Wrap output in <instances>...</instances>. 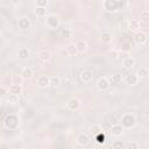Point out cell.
Returning a JSON list of instances; mask_svg holds the SVG:
<instances>
[{
	"instance_id": "cell-1",
	"label": "cell",
	"mask_w": 149,
	"mask_h": 149,
	"mask_svg": "<svg viewBox=\"0 0 149 149\" xmlns=\"http://www.w3.org/2000/svg\"><path fill=\"white\" fill-rule=\"evenodd\" d=\"M123 128H133V127H135V125H136V119H135V116L133 115V114H130V113H126V114H123L122 115V118H121V123H120Z\"/></svg>"
},
{
	"instance_id": "cell-2",
	"label": "cell",
	"mask_w": 149,
	"mask_h": 149,
	"mask_svg": "<svg viewBox=\"0 0 149 149\" xmlns=\"http://www.w3.org/2000/svg\"><path fill=\"white\" fill-rule=\"evenodd\" d=\"M17 123H19V119L16 115H7L5 121H3V125L7 129H14L17 127Z\"/></svg>"
},
{
	"instance_id": "cell-3",
	"label": "cell",
	"mask_w": 149,
	"mask_h": 149,
	"mask_svg": "<svg viewBox=\"0 0 149 149\" xmlns=\"http://www.w3.org/2000/svg\"><path fill=\"white\" fill-rule=\"evenodd\" d=\"M45 24H47V27L50 28V29H56V28H58V26H59V19H58V16L55 15V14L48 15L47 19H45Z\"/></svg>"
},
{
	"instance_id": "cell-4",
	"label": "cell",
	"mask_w": 149,
	"mask_h": 149,
	"mask_svg": "<svg viewBox=\"0 0 149 149\" xmlns=\"http://www.w3.org/2000/svg\"><path fill=\"white\" fill-rule=\"evenodd\" d=\"M102 6L107 12H115L119 8V2L115 0H105L102 2Z\"/></svg>"
},
{
	"instance_id": "cell-5",
	"label": "cell",
	"mask_w": 149,
	"mask_h": 149,
	"mask_svg": "<svg viewBox=\"0 0 149 149\" xmlns=\"http://www.w3.org/2000/svg\"><path fill=\"white\" fill-rule=\"evenodd\" d=\"M134 41H135L136 44L143 45V44L147 43V41H148V36H147V34H146L144 31L139 30V31H136V34L134 35Z\"/></svg>"
},
{
	"instance_id": "cell-6",
	"label": "cell",
	"mask_w": 149,
	"mask_h": 149,
	"mask_svg": "<svg viewBox=\"0 0 149 149\" xmlns=\"http://www.w3.org/2000/svg\"><path fill=\"white\" fill-rule=\"evenodd\" d=\"M111 86V81L106 77H100L97 80V87L99 91H107Z\"/></svg>"
},
{
	"instance_id": "cell-7",
	"label": "cell",
	"mask_w": 149,
	"mask_h": 149,
	"mask_svg": "<svg viewBox=\"0 0 149 149\" xmlns=\"http://www.w3.org/2000/svg\"><path fill=\"white\" fill-rule=\"evenodd\" d=\"M36 84H37V86L44 88V87L49 86V84H50V77L49 76H45V74H42V76H40L37 78Z\"/></svg>"
},
{
	"instance_id": "cell-8",
	"label": "cell",
	"mask_w": 149,
	"mask_h": 149,
	"mask_svg": "<svg viewBox=\"0 0 149 149\" xmlns=\"http://www.w3.org/2000/svg\"><path fill=\"white\" fill-rule=\"evenodd\" d=\"M93 77H94V74H93V72L90 71V70H84V71L80 72V79H81V81H84V83H90V81H92V80H93Z\"/></svg>"
},
{
	"instance_id": "cell-9",
	"label": "cell",
	"mask_w": 149,
	"mask_h": 149,
	"mask_svg": "<svg viewBox=\"0 0 149 149\" xmlns=\"http://www.w3.org/2000/svg\"><path fill=\"white\" fill-rule=\"evenodd\" d=\"M66 107L70 109V111H76L80 107V101L77 99V98H71L68 100L66 102Z\"/></svg>"
},
{
	"instance_id": "cell-10",
	"label": "cell",
	"mask_w": 149,
	"mask_h": 149,
	"mask_svg": "<svg viewBox=\"0 0 149 149\" xmlns=\"http://www.w3.org/2000/svg\"><path fill=\"white\" fill-rule=\"evenodd\" d=\"M20 76H21L22 79H31L33 76H34V70L30 66H26V68L22 69Z\"/></svg>"
},
{
	"instance_id": "cell-11",
	"label": "cell",
	"mask_w": 149,
	"mask_h": 149,
	"mask_svg": "<svg viewBox=\"0 0 149 149\" xmlns=\"http://www.w3.org/2000/svg\"><path fill=\"white\" fill-rule=\"evenodd\" d=\"M88 142H90V137H88V135H87L86 133H80V134L77 136V143H78L79 146H81V147L87 146Z\"/></svg>"
},
{
	"instance_id": "cell-12",
	"label": "cell",
	"mask_w": 149,
	"mask_h": 149,
	"mask_svg": "<svg viewBox=\"0 0 149 149\" xmlns=\"http://www.w3.org/2000/svg\"><path fill=\"white\" fill-rule=\"evenodd\" d=\"M30 24H31L30 20H29L28 17H26V16L20 17L19 21H17V26H19V28H21V29H28V28L30 27Z\"/></svg>"
},
{
	"instance_id": "cell-13",
	"label": "cell",
	"mask_w": 149,
	"mask_h": 149,
	"mask_svg": "<svg viewBox=\"0 0 149 149\" xmlns=\"http://www.w3.org/2000/svg\"><path fill=\"white\" fill-rule=\"evenodd\" d=\"M125 81H126V84H128V85H136L137 81H139V78H137L136 73H128V74L125 77Z\"/></svg>"
},
{
	"instance_id": "cell-14",
	"label": "cell",
	"mask_w": 149,
	"mask_h": 149,
	"mask_svg": "<svg viewBox=\"0 0 149 149\" xmlns=\"http://www.w3.org/2000/svg\"><path fill=\"white\" fill-rule=\"evenodd\" d=\"M122 65H123L125 69H132L135 65V59L133 57L128 56V57H126V58L122 59Z\"/></svg>"
},
{
	"instance_id": "cell-15",
	"label": "cell",
	"mask_w": 149,
	"mask_h": 149,
	"mask_svg": "<svg viewBox=\"0 0 149 149\" xmlns=\"http://www.w3.org/2000/svg\"><path fill=\"white\" fill-rule=\"evenodd\" d=\"M123 129H125V128H123L120 123H115V125H113V126H112L111 133H112V135H114V136H120V135L122 134Z\"/></svg>"
},
{
	"instance_id": "cell-16",
	"label": "cell",
	"mask_w": 149,
	"mask_h": 149,
	"mask_svg": "<svg viewBox=\"0 0 149 149\" xmlns=\"http://www.w3.org/2000/svg\"><path fill=\"white\" fill-rule=\"evenodd\" d=\"M148 74H149V70H148L147 66H141L137 70V73H136V76H137L139 79H144V78L148 77Z\"/></svg>"
},
{
	"instance_id": "cell-17",
	"label": "cell",
	"mask_w": 149,
	"mask_h": 149,
	"mask_svg": "<svg viewBox=\"0 0 149 149\" xmlns=\"http://www.w3.org/2000/svg\"><path fill=\"white\" fill-rule=\"evenodd\" d=\"M38 58H40V61H41V62L47 63V62H49V61H50L51 55H50V52H49L48 50H42V51L38 54Z\"/></svg>"
},
{
	"instance_id": "cell-18",
	"label": "cell",
	"mask_w": 149,
	"mask_h": 149,
	"mask_svg": "<svg viewBox=\"0 0 149 149\" xmlns=\"http://www.w3.org/2000/svg\"><path fill=\"white\" fill-rule=\"evenodd\" d=\"M76 48H77V51L78 52H84L86 49H87V43L84 41V40H79L74 43Z\"/></svg>"
},
{
	"instance_id": "cell-19",
	"label": "cell",
	"mask_w": 149,
	"mask_h": 149,
	"mask_svg": "<svg viewBox=\"0 0 149 149\" xmlns=\"http://www.w3.org/2000/svg\"><path fill=\"white\" fill-rule=\"evenodd\" d=\"M61 83H62L61 77L57 76V74H55V76H51L50 77V84H49V86H51V87H58L61 85Z\"/></svg>"
},
{
	"instance_id": "cell-20",
	"label": "cell",
	"mask_w": 149,
	"mask_h": 149,
	"mask_svg": "<svg viewBox=\"0 0 149 149\" xmlns=\"http://www.w3.org/2000/svg\"><path fill=\"white\" fill-rule=\"evenodd\" d=\"M21 92H22V86H21V85L10 84V86H9V94H15V95H19Z\"/></svg>"
},
{
	"instance_id": "cell-21",
	"label": "cell",
	"mask_w": 149,
	"mask_h": 149,
	"mask_svg": "<svg viewBox=\"0 0 149 149\" xmlns=\"http://www.w3.org/2000/svg\"><path fill=\"white\" fill-rule=\"evenodd\" d=\"M128 29L134 30V31H139V29H140V22L137 20H128Z\"/></svg>"
},
{
	"instance_id": "cell-22",
	"label": "cell",
	"mask_w": 149,
	"mask_h": 149,
	"mask_svg": "<svg viewBox=\"0 0 149 149\" xmlns=\"http://www.w3.org/2000/svg\"><path fill=\"white\" fill-rule=\"evenodd\" d=\"M66 52H68L69 56H76V55L78 54L74 43H69V44L66 45Z\"/></svg>"
},
{
	"instance_id": "cell-23",
	"label": "cell",
	"mask_w": 149,
	"mask_h": 149,
	"mask_svg": "<svg viewBox=\"0 0 149 149\" xmlns=\"http://www.w3.org/2000/svg\"><path fill=\"white\" fill-rule=\"evenodd\" d=\"M112 148L113 149H123L125 148V142L122 140H120V139L114 140L112 142Z\"/></svg>"
},
{
	"instance_id": "cell-24",
	"label": "cell",
	"mask_w": 149,
	"mask_h": 149,
	"mask_svg": "<svg viewBox=\"0 0 149 149\" xmlns=\"http://www.w3.org/2000/svg\"><path fill=\"white\" fill-rule=\"evenodd\" d=\"M35 15H37L38 17H44V16H47V8H45V7H36V9H35Z\"/></svg>"
},
{
	"instance_id": "cell-25",
	"label": "cell",
	"mask_w": 149,
	"mask_h": 149,
	"mask_svg": "<svg viewBox=\"0 0 149 149\" xmlns=\"http://www.w3.org/2000/svg\"><path fill=\"white\" fill-rule=\"evenodd\" d=\"M100 38H101V41L104 42V43H109L111 41H112V34L111 33H108V31H104L102 34H101V36H100Z\"/></svg>"
},
{
	"instance_id": "cell-26",
	"label": "cell",
	"mask_w": 149,
	"mask_h": 149,
	"mask_svg": "<svg viewBox=\"0 0 149 149\" xmlns=\"http://www.w3.org/2000/svg\"><path fill=\"white\" fill-rule=\"evenodd\" d=\"M122 74L121 73H113L112 77H111V81L113 84H120L122 81Z\"/></svg>"
},
{
	"instance_id": "cell-27",
	"label": "cell",
	"mask_w": 149,
	"mask_h": 149,
	"mask_svg": "<svg viewBox=\"0 0 149 149\" xmlns=\"http://www.w3.org/2000/svg\"><path fill=\"white\" fill-rule=\"evenodd\" d=\"M29 56V50L27 48H21L19 50V58L20 59H27Z\"/></svg>"
},
{
	"instance_id": "cell-28",
	"label": "cell",
	"mask_w": 149,
	"mask_h": 149,
	"mask_svg": "<svg viewBox=\"0 0 149 149\" xmlns=\"http://www.w3.org/2000/svg\"><path fill=\"white\" fill-rule=\"evenodd\" d=\"M90 130H91V133H92V134H93V136H94L95 134H98V133H101V132H102V128H101V126H100V125H98V123H94L93 126H91Z\"/></svg>"
},
{
	"instance_id": "cell-29",
	"label": "cell",
	"mask_w": 149,
	"mask_h": 149,
	"mask_svg": "<svg viewBox=\"0 0 149 149\" xmlns=\"http://www.w3.org/2000/svg\"><path fill=\"white\" fill-rule=\"evenodd\" d=\"M140 19L142 22H148L149 21V10H142L140 13Z\"/></svg>"
},
{
	"instance_id": "cell-30",
	"label": "cell",
	"mask_w": 149,
	"mask_h": 149,
	"mask_svg": "<svg viewBox=\"0 0 149 149\" xmlns=\"http://www.w3.org/2000/svg\"><path fill=\"white\" fill-rule=\"evenodd\" d=\"M130 48H132V45H130V43L129 42H122L121 43V50L120 51H123V52H129L130 51Z\"/></svg>"
},
{
	"instance_id": "cell-31",
	"label": "cell",
	"mask_w": 149,
	"mask_h": 149,
	"mask_svg": "<svg viewBox=\"0 0 149 149\" xmlns=\"http://www.w3.org/2000/svg\"><path fill=\"white\" fill-rule=\"evenodd\" d=\"M7 101L9 104H16L19 102V95H15V94H9L7 97Z\"/></svg>"
},
{
	"instance_id": "cell-32",
	"label": "cell",
	"mask_w": 149,
	"mask_h": 149,
	"mask_svg": "<svg viewBox=\"0 0 149 149\" xmlns=\"http://www.w3.org/2000/svg\"><path fill=\"white\" fill-rule=\"evenodd\" d=\"M94 137H95V140H97V142H98V143H104V142H105V135H104V133H102V132H101V133L95 134V135H94Z\"/></svg>"
},
{
	"instance_id": "cell-33",
	"label": "cell",
	"mask_w": 149,
	"mask_h": 149,
	"mask_svg": "<svg viewBox=\"0 0 149 149\" xmlns=\"http://www.w3.org/2000/svg\"><path fill=\"white\" fill-rule=\"evenodd\" d=\"M21 83H22V78H21V76H20V77H19V76H13V77H12V84L21 85Z\"/></svg>"
},
{
	"instance_id": "cell-34",
	"label": "cell",
	"mask_w": 149,
	"mask_h": 149,
	"mask_svg": "<svg viewBox=\"0 0 149 149\" xmlns=\"http://www.w3.org/2000/svg\"><path fill=\"white\" fill-rule=\"evenodd\" d=\"M62 37H64V38H70V37H71V30L68 29V28L63 29V30H62Z\"/></svg>"
},
{
	"instance_id": "cell-35",
	"label": "cell",
	"mask_w": 149,
	"mask_h": 149,
	"mask_svg": "<svg viewBox=\"0 0 149 149\" xmlns=\"http://www.w3.org/2000/svg\"><path fill=\"white\" fill-rule=\"evenodd\" d=\"M120 29H122L123 31L129 30V29H128V20H123V21L120 23Z\"/></svg>"
},
{
	"instance_id": "cell-36",
	"label": "cell",
	"mask_w": 149,
	"mask_h": 149,
	"mask_svg": "<svg viewBox=\"0 0 149 149\" xmlns=\"http://www.w3.org/2000/svg\"><path fill=\"white\" fill-rule=\"evenodd\" d=\"M139 147L140 146H139V143L136 141H130L128 147H127V149H139Z\"/></svg>"
},
{
	"instance_id": "cell-37",
	"label": "cell",
	"mask_w": 149,
	"mask_h": 149,
	"mask_svg": "<svg viewBox=\"0 0 149 149\" xmlns=\"http://www.w3.org/2000/svg\"><path fill=\"white\" fill-rule=\"evenodd\" d=\"M108 56H109L111 59H116V58H118V51H115V50H111V51L108 52Z\"/></svg>"
},
{
	"instance_id": "cell-38",
	"label": "cell",
	"mask_w": 149,
	"mask_h": 149,
	"mask_svg": "<svg viewBox=\"0 0 149 149\" xmlns=\"http://www.w3.org/2000/svg\"><path fill=\"white\" fill-rule=\"evenodd\" d=\"M48 5V1L47 0H40L37 1V7H45Z\"/></svg>"
},
{
	"instance_id": "cell-39",
	"label": "cell",
	"mask_w": 149,
	"mask_h": 149,
	"mask_svg": "<svg viewBox=\"0 0 149 149\" xmlns=\"http://www.w3.org/2000/svg\"><path fill=\"white\" fill-rule=\"evenodd\" d=\"M128 57V54L127 52H123V51H118V58H126Z\"/></svg>"
},
{
	"instance_id": "cell-40",
	"label": "cell",
	"mask_w": 149,
	"mask_h": 149,
	"mask_svg": "<svg viewBox=\"0 0 149 149\" xmlns=\"http://www.w3.org/2000/svg\"><path fill=\"white\" fill-rule=\"evenodd\" d=\"M6 94H7V90L3 86H0V98L3 97V95H6Z\"/></svg>"
},
{
	"instance_id": "cell-41",
	"label": "cell",
	"mask_w": 149,
	"mask_h": 149,
	"mask_svg": "<svg viewBox=\"0 0 149 149\" xmlns=\"http://www.w3.org/2000/svg\"><path fill=\"white\" fill-rule=\"evenodd\" d=\"M0 102H1V98H0Z\"/></svg>"
}]
</instances>
